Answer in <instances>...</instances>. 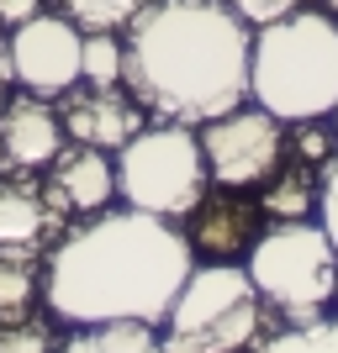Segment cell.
Here are the masks:
<instances>
[{"label":"cell","instance_id":"obj_11","mask_svg":"<svg viewBox=\"0 0 338 353\" xmlns=\"http://www.w3.org/2000/svg\"><path fill=\"white\" fill-rule=\"evenodd\" d=\"M43 190L64 221L95 216V211H106L117 201V159L106 148H90V143H64V153L48 163V174H43Z\"/></svg>","mask_w":338,"mask_h":353},{"label":"cell","instance_id":"obj_4","mask_svg":"<svg viewBox=\"0 0 338 353\" xmlns=\"http://www.w3.org/2000/svg\"><path fill=\"white\" fill-rule=\"evenodd\" d=\"M265 295L243 264H196L164 316L169 353H249L265 338Z\"/></svg>","mask_w":338,"mask_h":353},{"label":"cell","instance_id":"obj_25","mask_svg":"<svg viewBox=\"0 0 338 353\" xmlns=\"http://www.w3.org/2000/svg\"><path fill=\"white\" fill-rule=\"evenodd\" d=\"M0 85H16V79H11V48H6V27H0Z\"/></svg>","mask_w":338,"mask_h":353},{"label":"cell","instance_id":"obj_14","mask_svg":"<svg viewBox=\"0 0 338 353\" xmlns=\"http://www.w3.org/2000/svg\"><path fill=\"white\" fill-rule=\"evenodd\" d=\"M48 248H0V322H27L43 301Z\"/></svg>","mask_w":338,"mask_h":353},{"label":"cell","instance_id":"obj_10","mask_svg":"<svg viewBox=\"0 0 338 353\" xmlns=\"http://www.w3.org/2000/svg\"><path fill=\"white\" fill-rule=\"evenodd\" d=\"M53 105H59L69 143H90V148H106V153H117L127 137H138L148 127V111L133 95H122V85H85L79 79Z\"/></svg>","mask_w":338,"mask_h":353},{"label":"cell","instance_id":"obj_13","mask_svg":"<svg viewBox=\"0 0 338 353\" xmlns=\"http://www.w3.org/2000/svg\"><path fill=\"white\" fill-rule=\"evenodd\" d=\"M254 237H259V211L249 201H238L233 190V195H201V206L191 211L185 243L206 264H238L254 248Z\"/></svg>","mask_w":338,"mask_h":353},{"label":"cell","instance_id":"obj_7","mask_svg":"<svg viewBox=\"0 0 338 353\" xmlns=\"http://www.w3.org/2000/svg\"><path fill=\"white\" fill-rule=\"evenodd\" d=\"M201 153L212 169V185L222 190H254L285 163V121L265 105H233L222 117L201 121Z\"/></svg>","mask_w":338,"mask_h":353},{"label":"cell","instance_id":"obj_19","mask_svg":"<svg viewBox=\"0 0 338 353\" xmlns=\"http://www.w3.org/2000/svg\"><path fill=\"white\" fill-rule=\"evenodd\" d=\"M122 37L117 32H85V85H122Z\"/></svg>","mask_w":338,"mask_h":353},{"label":"cell","instance_id":"obj_12","mask_svg":"<svg viewBox=\"0 0 338 353\" xmlns=\"http://www.w3.org/2000/svg\"><path fill=\"white\" fill-rule=\"evenodd\" d=\"M69 221L53 211L43 174H0V248H53Z\"/></svg>","mask_w":338,"mask_h":353},{"label":"cell","instance_id":"obj_28","mask_svg":"<svg viewBox=\"0 0 338 353\" xmlns=\"http://www.w3.org/2000/svg\"><path fill=\"white\" fill-rule=\"evenodd\" d=\"M333 117H338V111H333Z\"/></svg>","mask_w":338,"mask_h":353},{"label":"cell","instance_id":"obj_21","mask_svg":"<svg viewBox=\"0 0 338 353\" xmlns=\"http://www.w3.org/2000/svg\"><path fill=\"white\" fill-rule=\"evenodd\" d=\"M317 216H323V232L333 237V248H338V159L323 163V185H317Z\"/></svg>","mask_w":338,"mask_h":353},{"label":"cell","instance_id":"obj_20","mask_svg":"<svg viewBox=\"0 0 338 353\" xmlns=\"http://www.w3.org/2000/svg\"><path fill=\"white\" fill-rule=\"evenodd\" d=\"M0 353H59L53 327L27 316V322H0Z\"/></svg>","mask_w":338,"mask_h":353},{"label":"cell","instance_id":"obj_2","mask_svg":"<svg viewBox=\"0 0 338 353\" xmlns=\"http://www.w3.org/2000/svg\"><path fill=\"white\" fill-rule=\"evenodd\" d=\"M122 59V85L153 121L201 127L249 101L254 27L227 0H148Z\"/></svg>","mask_w":338,"mask_h":353},{"label":"cell","instance_id":"obj_3","mask_svg":"<svg viewBox=\"0 0 338 353\" xmlns=\"http://www.w3.org/2000/svg\"><path fill=\"white\" fill-rule=\"evenodd\" d=\"M249 101L280 121H323L338 111V16L296 6L254 32Z\"/></svg>","mask_w":338,"mask_h":353},{"label":"cell","instance_id":"obj_16","mask_svg":"<svg viewBox=\"0 0 338 353\" xmlns=\"http://www.w3.org/2000/svg\"><path fill=\"white\" fill-rule=\"evenodd\" d=\"M317 206V185L307 179V169L296 163V169H285V174H270L265 179V201H259V211L265 216H275V221H301L307 211Z\"/></svg>","mask_w":338,"mask_h":353},{"label":"cell","instance_id":"obj_15","mask_svg":"<svg viewBox=\"0 0 338 353\" xmlns=\"http://www.w3.org/2000/svg\"><path fill=\"white\" fill-rule=\"evenodd\" d=\"M59 353H169L159 338V327L148 322H90L74 327L59 343Z\"/></svg>","mask_w":338,"mask_h":353},{"label":"cell","instance_id":"obj_6","mask_svg":"<svg viewBox=\"0 0 338 353\" xmlns=\"http://www.w3.org/2000/svg\"><path fill=\"white\" fill-rule=\"evenodd\" d=\"M243 269L254 290L265 295V306L280 311L285 322L323 316L338 295V248L323 232V221H275L270 232L254 237Z\"/></svg>","mask_w":338,"mask_h":353},{"label":"cell","instance_id":"obj_17","mask_svg":"<svg viewBox=\"0 0 338 353\" xmlns=\"http://www.w3.org/2000/svg\"><path fill=\"white\" fill-rule=\"evenodd\" d=\"M259 353H338V316H312V322H285L280 332L254 343Z\"/></svg>","mask_w":338,"mask_h":353},{"label":"cell","instance_id":"obj_27","mask_svg":"<svg viewBox=\"0 0 338 353\" xmlns=\"http://www.w3.org/2000/svg\"><path fill=\"white\" fill-rule=\"evenodd\" d=\"M6 95H11V90H6V85H0V111H6Z\"/></svg>","mask_w":338,"mask_h":353},{"label":"cell","instance_id":"obj_5","mask_svg":"<svg viewBox=\"0 0 338 353\" xmlns=\"http://www.w3.org/2000/svg\"><path fill=\"white\" fill-rule=\"evenodd\" d=\"M206 190H212V169L201 153V132L185 121H148L138 137L117 148L122 206H138L164 221H185Z\"/></svg>","mask_w":338,"mask_h":353},{"label":"cell","instance_id":"obj_24","mask_svg":"<svg viewBox=\"0 0 338 353\" xmlns=\"http://www.w3.org/2000/svg\"><path fill=\"white\" fill-rule=\"evenodd\" d=\"M43 11V0H0V27H21Z\"/></svg>","mask_w":338,"mask_h":353},{"label":"cell","instance_id":"obj_26","mask_svg":"<svg viewBox=\"0 0 338 353\" xmlns=\"http://www.w3.org/2000/svg\"><path fill=\"white\" fill-rule=\"evenodd\" d=\"M317 6H323V11H328V16H338V0H317Z\"/></svg>","mask_w":338,"mask_h":353},{"label":"cell","instance_id":"obj_9","mask_svg":"<svg viewBox=\"0 0 338 353\" xmlns=\"http://www.w3.org/2000/svg\"><path fill=\"white\" fill-rule=\"evenodd\" d=\"M64 121L59 105L32 95V90H11L6 111H0V174H48V163L64 153Z\"/></svg>","mask_w":338,"mask_h":353},{"label":"cell","instance_id":"obj_22","mask_svg":"<svg viewBox=\"0 0 338 353\" xmlns=\"http://www.w3.org/2000/svg\"><path fill=\"white\" fill-rule=\"evenodd\" d=\"M249 27H270V21H280V16H291L301 0H227Z\"/></svg>","mask_w":338,"mask_h":353},{"label":"cell","instance_id":"obj_8","mask_svg":"<svg viewBox=\"0 0 338 353\" xmlns=\"http://www.w3.org/2000/svg\"><path fill=\"white\" fill-rule=\"evenodd\" d=\"M6 48H11V79L43 101H59L85 74V32L64 11H37L32 21L11 27Z\"/></svg>","mask_w":338,"mask_h":353},{"label":"cell","instance_id":"obj_1","mask_svg":"<svg viewBox=\"0 0 338 353\" xmlns=\"http://www.w3.org/2000/svg\"><path fill=\"white\" fill-rule=\"evenodd\" d=\"M196 253L175 221L148 216L138 206L95 211L69 221V232L48 248L43 301L69 327L90 322H148L164 327Z\"/></svg>","mask_w":338,"mask_h":353},{"label":"cell","instance_id":"obj_23","mask_svg":"<svg viewBox=\"0 0 338 353\" xmlns=\"http://www.w3.org/2000/svg\"><path fill=\"white\" fill-rule=\"evenodd\" d=\"M333 148H338V137H328L323 127H312V121H307V132H296V159L301 163H328Z\"/></svg>","mask_w":338,"mask_h":353},{"label":"cell","instance_id":"obj_18","mask_svg":"<svg viewBox=\"0 0 338 353\" xmlns=\"http://www.w3.org/2000/svg\"><path fill=\"white\" fill-rule=\"evenodd\" d=\"M79 32H127L148 11V0H53Z\"/></svg>","mask_w":338,"mask_h":353}]
</instances>
